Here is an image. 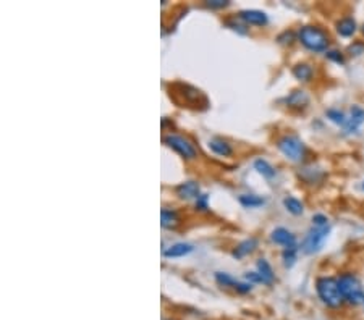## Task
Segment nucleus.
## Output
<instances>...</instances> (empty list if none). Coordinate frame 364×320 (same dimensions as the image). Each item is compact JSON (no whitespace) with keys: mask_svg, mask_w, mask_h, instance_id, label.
<instances>
[{"mask_svg":"<svg viewBox=\"0 0 364 320\" xmlns=\"http://www.w3.org/2000/svg\"><path fill=\"white\" fill-rule=\"evenodd\" d=\"M316 291L319 294L320 301L327 307L337 309L343 304V296L338 288V282L334 277H320L316 282Z\"/></svg>","mask_w":364,"mask_h":320,"instance_id":"nucleus-1","label":"nucleus"},{"mask_svg":"<svg viewBox=\"0 0 364 320\" xmlns=\"http://www.w3.org/2000/svg\"><path fill=\"white\" fill-rule=\"evenodd\" d=\"M338 288L343 296V301H346L351 306H359L364 304V290L362 285L358 280L356 275L353 273H342L337 278Z\"/></svg>","mask_w":364,"mask_h":320,"instance_id":"nucleus-2","label":"nucleus"},{"mask_svg":"<svg viewBox=\"0 0 364 320\" xmlns=\"http://www.w3.org/2000/svg\"><path fill=\"white\" fill-rule=\"evenodd\" d=\"M301 44L312 52H326L329 47V34L317 26H303L298 32Z\"/></svg>","mask_w":364,"mask_h":320,"instance_id":"nucleus-3","label":"nucleus"},{"mask_svg":"<svg viewBox=\"0 0 364 320\" xmlns=\"http://www.w3.org/2000/svg\"><path fill=\"white\" fill-rule=\"evenodd\" d=\"M277 147L280 149L287 159H290L293 162H301L304 159V144L301 143V139H298L296 136H282L277 141Z\"/></svg>","mask_w":364,"mask_h":320,"instance_id":"nucleus-4","label":"nucleus"},{"mask_svg":"<svg viewBox=\"0 0 364 320\" xmlns=\"http://www.w3.org/2000/svg\"><path fill=\"white\" fill-rule=\"evenodd\" d=\"M329 232H330L329 225L327 226H312L303 241V246H301L303 252H306V254L317 252L322 246H324L327 236H329Z\"/></svg>","mask_w":364,"mask_h":320,"instance_id":"nucleus-5","label":"nucleus"},{"mask_svg":"<svg viewBox=\"0 0 364 320\" xmlns=\"http://www.w3.org/2000/svg\"><path fill=\"white\" fill-rule=\"evenodd\" d=\"M164 144L172 147L173 151L178 152L181 157L185 159H194L196 157V147L188 141L186 138L178 136V134H167L164 138Z\"/></svg>","mask_w":364,"mask_h":320,"instance_id":"nucleus-6","label":"nucleus"},{"mask_svg":"<svg viewBox=\"0 0 364 320\" xmlns=\"http://www.w3.org/2000/svg\"><path fill=\"white\" fill-rule=\"evenodd\" d=\"M180 87V91H177L181 97H183V101L185 104H189V105H193V107H197V105H201V102L206 105L208 104V101H206V97L203 96V93L199 91V89H196L193 86H189V84H183V83H178L177 84Z\"/></svg>","mask_w":364,"mask_h":320,"instance_id":"nucleus-7","label":"nucleus"},{"mask_svg":"<svg viewBox=\"0 0 364 320\" xmlns=\"http://www.w3.org/2000/svg\"><path fill=\"white\" fill-rule=\"evenodd\" d=\"M216 280L219 285L222 286H230V288L236 290L238 293H250L253 290V285L251 283H241L235 280L233 277H230L228 273H222V272H217L216 273Z\"/></svg>","mask_w":364,"mask_h":320,"instance_id":"nucleus-8","label":"nucleus"},{"mask_svg":"<svg viewBox=\"0 0 364 320\" xmlns=\"http://www.w3.org/2000/svg\"><path fill=\"white\" fill-rule=\"evenodd\" d=\"M361 123H364V109L354 105L350 112V117L346 118V123L343 125L345 133H354V131L359 128Z\"/></svg>","mask_w":364,"mask_h":320,"instance_id":"nucleus-9","label":"nucleus"},{"mask_svg":"<svg viewBox=\"0 0 364 320\" xmlns=\"http://www.w3.org/2000/svg\"><path fill=\"white\" fill-rule=\"evenodd\" d=\"M272 241L280 244V246H285V248H292V246H296V238L292 232H288L287 228H275L274 232L270 235Z\"/></svg>","mask_w":364,"mask_h":320,"instance_id":"nucleus-10","label":"nucleus"},{"mask_svg":"<svg viewBox=\"0 0 364 320\" xmlns=\"http://www.w3.org/2000/svg\"><path fill=\"white\" fill-rule=\"evenodd\" d=\"M239 18L246 21L248 24H256V26H264L269 21L267 15L259 10H243L239 12Z\"/></svg>","mask_w":364,"mask_h":320,"instance_id":"nucleus-11","label":"nucleus"},{"mask_svg":"<svg viewBox=\"0 0 364 320\" xmlns=\"http://www.w3.org/2000/svg\"><path fill=\"white\" fill-rule=\"evenodd\" d=\"M177 194L181 199H197L199 198V185L196 181H186L177 186Z\"/></svg>","mask_w":364,"mask_h":320,"instance_id":"nucleus-12","label":"nucleus"},{"mask_svg":"<svg viewBox=\"0 0 364 320\" xmlns=\"http://www.w3.org/2000/svg\"><path fill=\"white\" fill-rule=\"evenodd\" d=\"M193 251V246L191 244H186V243H177L170 246V248L164 249V256L165 257H183L186 254H189Z\"/></svg>","mask_w":364,"mask_h":320,"instance_id":"nucleus-13","label":"nucleus"},{"mask_svg":"<svg viewBox=\"0 0 364 320\" xmlns=\"http://www.w3.org/2000/svg\"><path fill=\"white\" fill-rule=\"evenodd\" d=\"M258 272L262 278V283L264 285H272L275 280V273L274 270H272L270 264L266 260V259H259L258 260Z\"/></svg>","mask_w":364,"mask_h":320,"instance_id":"nucleus-14","label":"nucleus"},{"mask_svg":"<svg viewBox=\"0 0 364 320\" xmlns=\"http://www.w3.org/2000/svg\"><path fill=\"white\" fill-rule=\"evenodd\" d=\"M209 147H211L212 152H216L217 155H222V157H228V155H231V152H233L231 146H230L227 141L220 139V138L211 139V141H209Z\"/></svg>","mask_w":364,"mask_h":320,"instance_id":"nucleus-15","label":"nucleus"},{"mask_svg":"<svg viewBox=\"0 0 364 320\" xmlns=\"http://www.w3.org/2000/svg\"><path fill=\"white\" fill-rule=\"evenodd\" d=\"M356 31V21L353 18H342L337 23V32L343 37H350Z\"/></svg>","mask_w":364,"mask_h":320,"instance_id":"nucleus-16","label":"nucleus"},{"mask_svg":"<svg viewBox=\"0 0 364 320\" xmlns=\"http://www.w3.org/2000/svg\"><path fill=\"white\" fill-rule=\"evenodd\" d=\"M256 246H258V240H254V238L245 240L243 243H239V244L236 246V249L233 251V257H236V259L245 257L246 254H251V252L256 249Z\"/></svg>","mask_w":364,"mask_h":320,"instance_id":"nucleus-17","label":"nucleus"},{"mask_svg":"<svg viewBox=\"0 0 364 320\" xmlns=\"http://www.w3.org/2000/svg\"><path fill=\"white\" fill-rule=\"evenodd\" d=\"M160 223L164 228H175L180 223V218L177 215L175 210H169V209H162L160 212Z\"/></svg>","mask_w":364,"mask_h":320,"instance_id":"nucleus-18","label":"nucleus"},{"mask_svg":"<svg viewBox=\"0 0 364 320\" xmlns=\"http://www.w3.org/2000/svg\"><path fill=\"white\" fill-rule=\"evenodd\" d=\"M309 102V97L306 96L304 91H295L290 96L287 97V104L290 107H298V109H303Z\"/></svg>","mask_w":364,"mask_h":320,"instance_id":"nucleus-19","label":"nucleus"},{"mask_svg":"<svg viewBox=\"0 0 364 320\" xmlns=\"http://www.w3.org/2000/svg\"><path fill=\"white\" fill-rule=\"evenodd\" d=\"M293 75H295L296 79H300V81H309L314 75V71L308 63H298L293 68Z\"/></svg>","mask_w":364,"mask_h":320,"instance_id":"nucleus-20","label":"nucleus"},{"mask_svg":"<svg viewBox=\"0 0 364 320\" xmlns=\"http://www.w3.org/2000/svg\"><path fill=\"white\" fill-rule=\"evenodd\" d=\"M254 168L258 170L262 176H266V178H274V176H275V168L272 167L267 160H264V159H258V160H256V162H254Z\"/></svg>","mask_w":364,"mask_h":320,"instance_id":"nucleus-21","label":"nucleus"},{"mask_svg":"<svg viewBox=\"0 0 364 320\" xmlns=\"http://www.w3.org/2000/svg\"><path fill=\"white\" fill-rule=\"evenodd\" d=\"M266 202V199L264 198H259V196H256V194H245L239 198V204L248 209H253V207H259L262 206V204Z\"/></svg>","mask_w":364,"mask_h":320,"instance_id":"nucleus-22","label":"nucleus"},{"mask_svg":"<svg viewBox=\"0 0 364 320\" xmlns=\"http://www.w3.org/2000/svg\"><path fill=\"white\" fill-rule=\"evenodd\" d=\"M284 206H285V209L290 212V213H293V215H301L303 213V204L298 201V199H295V198H285L284 199Z\"/></svg>","mask_w":364,"mask_h":320,"instance_id":"nucleus-23","label":"nucleus"},{"mask_svg":"<svg viewBox=\"0 0 364 320\" xmlns=\"http://www.w3.org/2000/svg\"><path fill=\"white\" fill-rule=\"evenodd\" d=\"M296 251H298L296 246H292V248H285V251H284V254H282L285 267H292V265L295 264V260H296Z\"/></svg>","mask_w":364,"mask_h":320,"instance_id":"nucleus-24","label":"nucleus"},{"mask_svg":"<svg viewBox=\"0 0 364 320\" xmlns=\"http://www.w3.org/2000/svg\"><path fill=\"white\" fill-rule=\"evenodd\" d=\"M327 117L332 120L334 123H337V125H345L346 123V115L343 113V112H340V110H337V109H330V110H327Z\"/></svg>","mask_w":364,"mask_h":320,"instance_id":"nucleus-25","label":"nucleus"},{"mask_svg":"<svg viewBox=\"0 0 364 320\" xmlns=\"http://www.w3.org/2000/svg\"><path fill=\"white\" fill-rule=\"evenodd\" d=\"M348 54L353 55V57H358V55L364 54V42H353L348 47Z\"/></svg>","mask_w":364,"mask_h":320,"instance_id":"nucleus-26","label":"nucleus"},{"mask_svg":"<svg viewBox=\"0 0 364 320\" xmlns=\"http://www.w3.org/2000/svg\"><path fill=\"white\" fill-rule=\"evenodd\" d=\"M208 201H209V196H208V194H201L199 198L196 199V209H199V210H208V209H209Z\"/></svg>","mask_w":364,"mask_h":320,"instance_id":"nucleus-27","label":"nucleus"},{"mask_svg":"<svg viewBox=\"0 0 364 320\" xmlns=\"http://www.w3.org/2000/svg\"><path fill=\"white\" fill-rule=\"evenodd\" d=\"M312 223L314 226H327L329 225V220L326 215H322V213H317V215L312 217Z\"/></svg>","mask_w":364,"mask_h":320,"instance_id":"nucleus-28","label":"nucleus"},{"mask_svg":"<svg viewBox=\"0 0 364 320\" xmlns=\"http://www.w3.org/2000/svg\"><path fill=\"white\" fill-rule=\"evenodd\" d=\"M326 57H327L329 60H334V62H337V63H345L343 55L338 52V51H330V52L326 54Z\"/></svg>","mask_w":364,"mask_h":320,"instance_id":"nucleus-29","label":"nucleus"},{"mask_svg":"<svg viewBox=\"0 0 364 320\" xmlns=\"http://www.w3.org/2000/svg\"><path fill=\"white\" fill-rule=\"evenodd\" d=\"M227 5H228L227 0H209L208 2V7H211V8H223Z\"/></svg>","mask_w":364,"mask_h":320,"instance_id":"nucleus-30","label":"nucleus"},{"mask_svg":"<svg viewBox=\"0 0 364 320\" xmlns=\"http://www.w3.org/2000/svg\"><path fill=\"white\" fill-rule=\"evenodd\" d=\"M362 32H364V24H362Z\"/></svg>","mask_w":364,"mask_h":320,"instance_id":"nucleus-31","label":"nucleus"},{"mask_svg":"<svg viewBox=\"0 0 364 320\" xmlns=\"http://www.w3.org/2000/svg\"><path fill=\"white\" fill-rule=\"evenodd\" d=\"M362 188H364V185H362Z\"/></svg>","mask_w":364,"mask_h":320,"instance_id":"nucleus-32","label":"nucleus"}]
</instances>
